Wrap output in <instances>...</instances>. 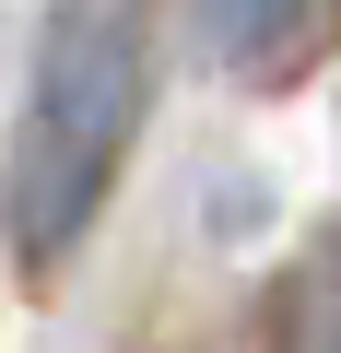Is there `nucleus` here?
I'll use <instances>...</instances> for the list:
<instances>
[{
  "mask_svg": "<svg viewBox=\"0 0 341 353\" xmlns=\"http://www.w3.org/2000/svg\"><path fill=\"white\" fill-rule=\"evenodd\" d=\"M306 24H318V0H200V36H212V59H236V71H271Z\"/></svg>",
  "mask_w": 341,
  "mask_h": 353,
  "instance_id": "nucleus-3",
  "label": "nucleus"
},
{
  "mask_svg": "<svg viewBox=\"0 0 341 353\" xmlns=\"http://www.w3.org/2000/svg\"><path fill=\"white\" fill-rule=\"evenodd\" d=\"M259 341H271V353H341V236H318V248L282 271Z\"/></svg>",
  "mask_w": 341,
  "mask_h": 353,
  "instance_id": "nucleus-2",
  "label": "nucleus"
},
{
  "mask_svg": "<svg viewBox=\"0 0 341 353\" xmlns=\"http://www.w3.org/2000/svg\"><path fill=\"white\" fill-rule=\"evenodd\" d=\"M153 59H165V0H48L24 71V141H12V236L36 271L71 259V236L106 212L153 118Z\"/></svg>",
  "mask_w": 341,
  "mask_h": 353,
  "instance_id": "nucleus-1",
  "label": "nucleus"
}]
</instances>
